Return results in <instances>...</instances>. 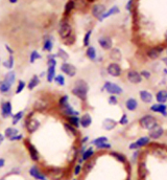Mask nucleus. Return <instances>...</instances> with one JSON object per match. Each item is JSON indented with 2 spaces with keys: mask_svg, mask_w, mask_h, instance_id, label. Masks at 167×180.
<instances>
[{
  "mask_svg": "<svg viewBox=\"0 0 167 180\" xmlns=\"http://www.w3.org/2000/svg\"><path fill=\"white\" fill-rule=\"evenodd\" d=\"M88 92H89V85L85 80L78 79L76 80L73 84V87L71 88V93L77 98L81 101L85 102L88 98Z\"/></svg>",
  "mask_w": 167,
  "mask_h": 180,
  "instance_id": "obj_1",
  "label": "nucleus"
},
{
  "mask_svg": "<svg viewBox=\"0 0 167 180\" xmlns=\"http://www.w3.org/2000/svg\"><path fill=\"white\" fill-rule=\"evenodd\" d=\"M32 115H34V112L29 113L28 115L24 117V128L28 134H34L41 127V121Z\"/></svg>",
  "mask_w": 167,
  "mask_h": 180,
  "instance_id": "obj_2",
  "label": "nucleus"
},
{
  "mask_svg": "<svg viewBox=\"0 0 167 180\" xmlns=\"http://www.w3.org/2000/svg\"><path fill=\"white\" fill-rule=\"evenodd\" d=\"M59 35L63 40V42H64V41H67L68 39L71 38V36H72V27H71V25L68 23L67 20H65V19L61 22V24H60Z\"/></svg>",
  "mask_w": 167,
  "mask_h": 180,
  "instance_id": "obj_3",
  "label": "nucleus"
},
{
  "mask_svg": "<svg viewBox=\"0 0 167 180\" xmlns=\"http://www.w3.org/2000/svg\"><path fill=\"white\" fill-rule=\"evenodd\" d=\"M60 70H61V73L64 74L65 77H73L76 76V72H77V69L73 64L68 62H63L61 66H60Z\"/></svg>",
  "mask_w": 167,
  "mask_h": 180,
  "instance_id": "obj_4",
  "label": "nucleus"
},
{
  "mask_svg": "<svg viewBox=\"0 0 167 180\" xmlns=\"http://www.w3.org/2000/svg\"><path fill=\"white\" fill-rule=\"evenodd\" d=\"M103 89H105L108 93H110L111 95H116V96L122 94V92H123L122 88L120 87L119 85L115 84V83L110 82V81H106L105 84H103Z\"/></svg>",
  "mask_w": 167,
  "mask_h": 180,
  "instance_id": "obj_5",
  "label": "nucleus"
},
{
  "mask_svg": "<svg viewBox=\"0 0 167 180\" xmlns=\"http://www.w3.org/2000/svg\"><path fill=\"white\" fill-rule=\"evenodd\" d=\"M24 145H25V147H26L27 152H28L31 159L35 162H39L40 161V153H39V151H38V149L35 147V145H32L28 139L24 140Z\"/></svg>",
  "mask_w": 167,
  "mask_h": 180,
  "instance_id": "obj_6",
  "label": "nucleus"
},
{
  "mask_svg": "<svg viewBox=\"0 0 167 180\" xmlns=\"http://www.w3.org/2000/svg\"><path fill=\"white\" fill-rule=\"evenodd\" d=\"M28 174L35 180H48V177L38 165H31L28 170Z\"/></svg>",
  "mask_w": 167,
  "mask_h": 180,
  "instance_id": "obj_7",
  "label": "nucleus"
},
{
  "mask_svg": "<svg viewBox=\"0 0 167 180\" xmlns=\"http://www.w3.org/2000/svg\"><path fill=\"white\" fill-rule=\"evenodd\" d=\"M59 110L61 111L62 115L64 117H68V116H79V111H77L70 103L67 104L66 106L59 108Z\"/></svg>",
  "mask_w": 167,
  "mask_h": 180,
  "instance_id": "obj_8",
  "label": "nucleus"
},
{
  "mask_svg": "<svg viewBox=\"0 0 167 180\" xmlns=\"http://www.w3.org/2000/svg\"><path fill=\"white\" fill-rule=\"evenodd\" d=\"M0 108H1V116L3 118H9L13 115V105L10 101H3Z\"/></svg>",
  "mask_w": 167,
  "mask_h": 180,
  "instance_id": "obj_9",
  "label": "nucleus"
},
{
  "mask_svg": "<svg viewBox=\"0 0 167 180\" xmlns=\"http://www.w3.org/2000/svg\"><path fill=\"white\" fill-rule=\"evenodd\" d=\"M141 126L145 129L152 130L154 127L157 126V123H156V120L152 117V115H145L140 120Z\"/></svg>",
  "mask_w": 167,
  "mask_h": 180,
  "instance_id": "obj_10",
  "label": "nucleus"
},
{
  "mask_svg": "<svg viewBox=\"0 0 167 180\" xmlns=\"http://www.w3.org/2000/svg\"><path fill=\"white\" fill-rule=\"evenodd\" d=\"M106 71H108V73L110 74L111 77H118L121 76V73H122L121 67H120V65L116 62L109 64L108 68H106Z\"/></svg>",
  "mask_w": 167,
  "mask_h": 180,
  "instance_id": "obj_11",
  "label": "nucleus"
},
{
  "mask_svg": "<svg viewBox=\"0 0 167 180\" xmlns=\"http://www.w3.org/2000/svg\"><path fill=\"white\" fill-rule=\"evenodd\" d=\"M92 116L90 113H84L83 115L79 116V126L84 129L89 128L92 125Z\"/></svg>",
  "mask_w": 167,
  "mask_h": 180,
  "instance_id": "obj_12",
  "label": "nucleus"
},
{
  "mask_svg": "<svg viewBox=\"0 0 167 180\" xmlns=\"http://www.w3.org/2000/svg\"><path fill=\"white\" fill-rule=\"evenodd\" d=\"M40 83H41V79H40V77L38 76V74H34L31 79H29V81L26 83V88L28 90H34L35 89V88L38 87V86L40 85Z\"/></svg>",
  "mask_w": 167,
  "mask_h": 180,
  "instance_id": "obj_13",
  "label": "nucleus"
},
{
  "mask_svg": "<svg viewBox=\"0 0 167 180\" xmlns=\"http://www.w3.org/2000/svg\"><path fill=\"white\" fill-rule=\"evenodd\" d=\"M98 44L100 45V47L105 50H109V49H112V46H113V42H112V39L109 37H101L98 39Z\"/></svg>",
  "mask_w": 167,
  "mask_h": 180,
  "instance_id": "obj_14",
  "label": "nucleus"
},
{
  "mask_svg": "<svg viewBox=\"0 0 167 180\" xmlns=\"http://www.w3.org/2000/svg\"><path fill=\"white\" fill-rule=\"evenodd\" d=\"M127 80L133 84H139L142 80L141 74L136 70H130L127 72Z\"/></svg>",
  "mask_w": 167,
  "mask_h": 180,
  "instance_id": "obj_15",
  "label": "nucleus"
},
{
  "mask_svg": "<svg viewBox=\"0 0 167 180\" xmlns=\"http://www.w3.org/2000/svg\"><path fill=\"white\" fill-rule=\"evenodd\" d=\"M106 12V7L103 4H95L92 7V15L93 17L99 19Z\"/></svg>",
  "mask_w": 167,
  "mask_h": 180,
  "instance_id": "obj_16",
  "label": "nucleus"
},
{
  "mask_svg": "<svg viewBox=\"0 0 167 180\" xmlns=\"http://www.w3.org/2000/svg\"><path fill=\"white\" fill-rule=\"evenodd\" d=\"M19 130L16 128V127H7V128H5L4 130V133H3V135H4V138H6V139H10V138H13L14 136H16L17 134H19Z\"/></svg>",
  "mask_w": 167,
  "mask_h": 180,
  "instance_id": "obj_17",
  "label": "nucleus"
},
{
  "mask_svg": "<svg viewBox=\"0 0 167 180\" xmlns=\"http://www.w3.org/2000/svg\"><path fill=\"white\" fill-rule=\"evenodd\" d=\"M148 142H149V138L148 137H141V138H139L137 142L131 143L130 149H131V150H136V149L140 148V147H142V146L147 145Z\"/></svg>",
  "mask_w": 167,
  "mask_h": 180,
  "instance_id": "obj_18",
  "label": "nucleus"
},
{
  "mask_svg": "<svg viewBox=\"0 0 167 180\" xmlns=\"http://www.w3.org/2000/svg\"><path fill=\"white\" fill-rule=\"evenodd\" d=\"M24 117H25V112H24L23 110L22 111H18V112L14 113V114L10 116V118H12V125L15 127L16 125H18L21 121L24 120Z\"/></svg>",
  "mask_w": 167,
  "mask_h": 180,
  "instance_id": "obj_19",
  "label": "nucleus"
},
{
  "mask_svg": "<svg viewBox=\"0 0 167 180\" xmlns=\"http://www.w3.org/2000/svg\"><path fill=\"white\" fill-rule=\"evenodd\" d=\"M101 126H102V128L106 130V131H111V130H113L115 127L117 126V121L112 120V118H106V120L102 121Z\"/></svg>",
  "mask_w": 167,
  "mask_h": 180,
  "instance_id": "obj_20",
  "label": "nucleus"
},
{
  "mask_svg": "<svg viewBox=\"0 0 167 180\" xmlns=\"http://www.w3.org/2000/svg\"><path fill=\"white\" fill-rule=\"evenodd\" d=\"M45 73H46L45 77H46V80H47V82L52 83L54 77L56 76V67H50V66H48Z\"/></svg>",
  "mask_w": 167,
  "mask_h": 180,
  "instance_id": "obj_21",
  "label": "nucleus"
},
{
  "mask_svg": "<svg viewBox=\"0 0 167 180\" xmlns=\"http://www.w3.org/2000/svg\"><path fill=\"white\" fill-rule=\"evenodd\" d=\"M94 155V149L92 148V147H89V148H87L86 150L83 152V154L81 155V158L83 161H89L90 159L92 158V156Z\"/></svg>",
  "mask_w": 167,
  "mask_h": 180,
  "instance_id": "obj_22",
  "label": "nucleus"
},
{
  "mask_svg": "<svg viewBox=\"0 0 167 180\" xmlns=\"http://www.w3.org/2000/svg\"><path fill=\"white\" fill-rule=\"evenodd\" d=\"M120 12V10H119V7H117V5H115V7H111L110 10L108 11V12H105V14H103L101 17L98 19L99 21H102V20H105V19H106V18H109V17H111V16H113V15H115V14H118Z\"/></svg>",
  "mask_w": 167,
  "mask_h": 180,
  "instance_id": "obj_23",
  "label": "nucleus"
},
{
  "mask_svg": "<svg viewBox=\"0 0 167 180\" xmlns=\"http://www.w3.org/2000/svg\"><path fill=\"white\" fill-rule=\"evenodd\" d=\"M48 172V175L51 177L52 180H57V178H62V173H63V170L61 169H56V168H52V169H49L47 171Z\"/></svg>",
  "mask_w": 167,
  "mask_h": 180,
  "instance_id": "obj_24",
  "label": "nucleus"
},
{
  "mask_svg": "<svg viewBox=\"0 0 167 180\" xmlns=\"http://www.w3.org/2000/svg\"><path fill=\"white\" fill-rule=\"evenodd\" d=\"M64 128L65 130H66V132L67 133H69L70 135H72V136H74V137H77L78 136V130L77 128H75V127H73V126H71L70 124H68L67 121H65L64 124Z\"/></svg>",
  "mask_w": 167,
  "mask_h": 180,
  "instance_id": "obj_25",
  "label": "nucleus"
},
{
  "mask_svg": "<svg viewBox=\"0 0 167 180\" xmlns=\"http://www.w3.org/2000/svg\"><path fill=\"white\" fill-rule=\"evenodd\" d=\"M74 9H75V1L74 0H69L66 3V5H65V9H64L65 17H68Z\"/></svg>",
  "mask_w": 167,
  "mask_h": 180,
  "instance_id": "obj_26",
  "label": "nucleus"
},
{
  "mask_svg": "<svg viewBox=\"0 0 167 180\" xmlns=\"http://www.w3.org/2000/svg\"><path fill=\"white\" fill-rule=\"evenodd\" d=\"M162 134H163V129L161 128L160 126H158V125L156 127H154L149 132V136L152 138H155V139H157V138H159L160 136H162Z\"/></svg>",
  "mask_w": 167,
  "mask_h": 180,
  "instance_id": "obj_27",
  "label": "nucleus"
},
{
  "mask_svg": "<svg viewBox=\"0 0 167 180\" xmlns=\"http://www.w3.org/2000/svg\"><path fill=\"white\" fill-rule=\"evenodd\" d=\"M12 87L13 86L9 84L6 81H4V80L0 81V93H2V94H7L12 90Z\"/></svg>",
  "mask_w": 167,
  "mask_h": 180,
  "instance_id": "obj_28",
  "label": "nucleus"
},
{
  "mask_svg": "<svg viewBox=\"0 0 167 180\" xmlns=\"http://www.w3.org/2000/svg\"><path fill=\"white\" fill-rule=\"evenodd\" d=\"M125 107H127V109L130 110V111H135L137 109V107H138V102H137L134 98H130L127 99V102H125Z\"/></svg>",
  "mask_w": 167,
  "mask_h": 180,
  "instance_id": "obj_29",
  "label": "nucleus"
},
{
  "mask_svg": "<svg viewBox=\"0 0 167 180\" xmlns=\"http://www.w3.org/2000/svg\"><path fill=\"white\" fill-rule=\"evenodd\" d=\"M3 80L4 81H6L9 84H10V85H14L16 83V72L14 70H10L9 72H6L5 73V76H4V77H3Z\"/></svg>",
  "mask_w": 167,
  "mask_h": 180,
  "instance_id": "obj_30",
  "label": "nucleus"
},
{
  "mask_svg": "<svg viewBox=\"0 0 167 180\" xmlns=\"http://www.w3.org/2000/svg\"><path fill=\"white\" fill-rule=\"evenodd\" d=\"M86 56L88 58L89 60L91 61H96V58H97V52H96V49H95L93 46H88L87 47V50H86Z\"/></svg>",
  "mask_w": 167,
  "mask_h": 180,
  "instance_id": "obj_31",
  "label": "nucleus"
},
{
  "mask_svg": "<svg viewBox=\"0 0 167 180\" xmlns=\"http://www.w3.org/2000/svg\"><path fill=\"white\" fill-rule=\"evenodd\" d=\"M2 66H3L4 68L9 69V70H12L13 67H14V64H15V59H14V55H10L9 58H7L6 60L3 61V62L1 63Z\"/></svg>",
  "mask_w": 167,
  "mask_h": 180,
  "instance_id": "obj_32",
  "label": "nucleus"
},
{
  "mask_svg": "<svg viewBox=\"0 0 167 180\" xmlns=\"http://www.w3.org/2000/svg\"><path fill=\"white\" fill-rule=\"evenodd\" d=\"M53 82L56 83L57 86H60V87H63V86L66 85V77H65L63 73H59V74L56 73Z\"/></svg>",
  "mask_w": 167,
  "mask_h": 180,
  "instance_id": "obj_33",
  "label": "nucleus"
},
{
  "mask_svg": "<svg viewBox=\"0 0 167 180\" xmlns=\"http://www.w3.org/2000/svg\"><path fill=\"white\" fill-rule=\"evenodd\" d=\"M65 120L68 124H70L71 126L75 127V128H79V116H68V117H65Z\"/></svg>",
  "mask_w": 167,
  "mask_h": 180,
  "instance_id": "obj_34",
  "label": "nucleus"
},
{
  "mask_svg": "<svg viewBox=\"0 0 167 180\" xmlns=\"http://www.w3.org/2000/svg\"><path fill=\"white\" fill-rule=\"evenodd\" d=\"M53 48V42L51 40L50 37H48L47 39H45L44 43H43V50L47 51V52H51Z\"/></svg>",
  "mask_w": 167,
  "mask_h": 180,
  "instance_id": "obj_35",
  "label": "nucleus"
},
{
  "mask_svg": "<svg viewBox=\"0 0 167 180\" xmlns=\"http://www.w3.org/2000/svg\"><path fill=\"white\" fill-rule=\"evenodd\" d=\"M56 58L61 59L63 62H67L68 59H69V55H68V52L63 48L57 49V52L56 54Z\"/></svg>",
  "mask_w": 167,
  "mask_h": 180,
  "instance_id": "obj_36",
  "label": "nucleus"
},
{
  "mask_svg": "<svg viewBox=\"0 0 167 180\" xmlns=\"http://www.w3.org/2000/svg\"><path fill=\"white\" fill-rule=\"evenodd\" d=\"M140 99L144 103H150L152 101V93H149L148 91L146 90H142L140 91Z\"/></svg>",
  "mask_w": 167,
  "mask_h": 180,
  "instance_id": "obj_37",
  "label": "nucleus"
},
{
  "mask_svg": "<svg viewBox=\"0 0 167 180\" xmlns=\"http://www.w3.org/2000/svg\"><path fill=\"white\" fill-rule=\"evenodd\" d=\"M150 109L154 112H159V113H163V114L166 115V106L163 104H155L150 107Z\"/></svg>",
  "mask_w": 167,
  "mask_h": 180,
  "instance_id": "obj_38",
  "label": "nucleus"
},
{
  "mask_svg": "<svg viewBox=\"0 0 167 180\" xmlns=\"http://www.w3.org/2000/svg\"><path fill=\"white\" fill-rule=\"evenodd\" d=\"M161 51H162V48H152L147 51V57H148L149 59L155 60L159 57V55H160Z\"/></svg>",
  "mask_w": 167,
  "mask_h": 180,
  "instance_id": "obj_39",
  "label": "nucleus"
},
{
  "mask_svg": "<svg viewBox=\"0 0 167 180\" xmlns=\"http://www.w3.org/2000/svg\"><path fill=\"white\" fill-rule=\"evenodd\" d=\"M25 88H26V82L23 81V80H19L17 82V86H16L15 93L16 94H20L22 91H24Z\"/></svg>",
  "mask_w": 167,
  "mask_h": 180,
  "instance_id": "obj_40",
  "label": "nucleus"
},
{
  "mask_svg": "<svg viewBox=\"0 0 167 180\" xmlns=\"http://www.w3.org/2000/svg\"><path fill=\"white\" fill-rule=\"evenodd\" d=\"M121 51L119 50L118 48H113L111 50V54H110V57L112 60L114 61H120L121 60Z\"/></svg>",
  "mask_w": 167,
  "mask_h": 180,
  "instance_id": "obj_41",
  "label": "nucleus"
},
{
  "mask_svg": "<svg viewBox=\"0 0 167 180\" xmlns=\"http://www.w3.org/2000/svg\"><path fill=\"white\" fill-rule=\"evenodd\" d=\"M156 99H157L158 102L160 103H164V102L167 101V92L165 90H161L156 94Z\"/></svg>",
  "mask_w": 167,
  "mask_h": 180,
  "instance_id": "obj_42",
  "label": "nucleus"
},
{
  "mask_svg": "<svg viewBox=\"0 0 167 180\" xmlns=\"http://www.w3.org/2000/svg\"><path fill=\"white\" fill-rule=\"evenodd\" d=\"M41 58H42V56L39 54V51L37 50H32L31 52V55H29V62L31 63V64H34V63L37 60H40Z\"/></svg>",
  "mask_w": 167,
  "mask_h": 180,
  "instance_id": "obj_43",
  "label": "nucleus"
},
{
  "mask_svg": "<svg viewBox=\"0 0 167 180\" xmlns=\"http://www.w3.org/2000/svg\"><path fill=\"white\" fill-rule=\"evenodd\" d=\"M108 143V137L99 136V137H97V138H95V139L92 140V145L95 146V147H97L98 145H101V143Z\"/></svg>",
  "mask_w": 167,
  "mask_h": 180,
  "instance_id": "obj_44",
  "label": "nucleus"
},
{
  "mask_svg": "<svg viewBox=\"0 0 167 180\" xmlns=\"http://www.w3.org/2000/svg\"><path fill=\"white\" fill-rule=\"evenodd\" d=\"M91 35H92V30L90 29L84 36V42L83 43H84V46H86V47H88L89 44H90V39H91Z\"/></svg>",
  "mask_w": 167,
  "mask_h": 180,
  "instance_id": "obj_45",
  "label": "nucleus"
},
{
  "mask_svg": "<svg viewBox=\"0 0 167 180\" xmlns=\"http://www.w3.org/2000/svg\"><path fill=\"white\" fill-rule=\"evenodd\" d=\"M73 175L74 176H78L81 175V173L83 172V165L81 163H76V165L73 167Z\"/></svg>",
  "mask_w": 167,
  "mask_h": 180,
  "instance_id": "obj_46",
  "label": "nucleus"
},
{
  "mask_svg": "<svg viewBox=\"0 0 167 180\" xmlns=\"http://www.w3.org/2000/svg\"><path fill=\"white\" fill-rule=\"evenodd\" d=\"M57 62L56 58H47V67L50 66V67H56Z\"/></svg>",
  "mask_w": 167,
  "mask_h": 180,
  "instance_id": "obj_47",
  "label": "nucleus"
},
{
  "mask_svg": "<svg viewBox=\"0 0 167 180\" xmlns=\"http://www.w3.org/2000/svg\"><path fill=\"white\" fill-rule=\"evenodd\" d=\"M109 104L112 105V106H114V105H117L118 104V99H117L116 95H110L109 96V99H108Z\"/></svg>",
  "mask_w": 167,
  "mask_h": 180,
  "instance_id": "obj_48",
  "label": "nucleus"
},
{
  "mask_svg": "<svg viewBox=\"0 0 167 180\" xmlns=\"http://www.w3.org/2000/svg\"><path fill=\"white\" fill-rule=\"evenodd\" d=\"M24 139V136L21 133H19V134H17L16 136H14L13 138H10V142H21V140Z\"/></svg>",
  "mask_w": 167,
  "mask_h": 180,
  "instance_id": "obj_49",
  "label": "nucleus"
},
{
  "mask_svg": "<svg viewBox=\"0 0 167 180\" xmlns=\"http://www.w3.org/2000/svg\"><path fill=\"white\" fill-rule=\"evenodd\" d=\"M96 148L99 149V150H106V149L111 148V145L109 143H101V145H98Z\"/></svg>",
  "mask_w": 167,
  "mask_h": 180,
  "instance_id": "obj_50",
  "label": "nucleus"
},
{
  "mask_svg": "<svg viewBox=\"0 0 167 180\" xmlns=\"http://www.w3.org/2000/svg\"><path fill=\"white\" fill-rule=\"evenodd\" d=\"M127 123H128L127 115V114H123V115L121 116V118H120L119 124H120V125H127Z\"/></svg>",
  "mask_w": 167,
  "mask_h": 180,
  "instance_id": "obj_51",
  "label": "nucleus"
},
{
  "mask_svg": "<svg viewBox=\"0 0 167 180\" xmlns=\"http://www.w3.org/2000/svg\"><path fill=\"white\" fill-rule=\"evenodd\" d=\"M113 155L118 160H120V161H122V162L125 161V156H124V155H122V154H120V153H113Z\"/></svg>",
  "mask_w": 167,
  "mask_h": 180,
  "instance_id": "obj_52",
  "label": "nucleus"
},
{
  "mask_svg": "<svg viewBox=\"0 0 167 180\" xmlns=\"http://www.w3.org/2000/svg\"><path fill=\"white\" fill-rule=\"evenodd\" d=\"M140 74L142 77H144L145 79H148V77H150V72H148L147 70H143Z\"/></svg>",
  "mask_w": 167,
  "mask_h": 180,
  "instance_id": "obj_53",
  "label": "nucleus"
},
{
  "mask_svg": "<svg viewBox=\"0 0 167 180\" xmlns=\"http://www.w3.org/2000/svg\"><path fill=\"white\" fill-rule=\"evenodd\" d=\"M89 140L88 136H84L83 138H81V146H85L87 143V142Z\"/></svg>",
  "mask_w": 167,
  "mask_h": 180,
  "instance_id": "obj_54",
  "label": "nucleus"
},
{
  "mask_svg": "<svg viewBox=\"0 0 167 180\" xmlns=\"http://www.w3.org/2000/svg\"><path fill=\"white\" fill-rule=\"evenodd\" d=\"M133 2H134V0H130V1L127 2V11H131V10H132Z\"/></svg>",
  "mask_w": 167,
  "mask_h": 180,
  "instance_id": "obj_55",
  "label": "nucleus"
},
{
  "mask_svg": "<svg viewBox=\"0 0 167 180\" xmlns=\"http://www.w3.org/2000/svg\"><path fill=\"white\" fill-rule=\"evenodd\" d=\"M5 49H6V50H7V52H9L10 55H14V50H13L12 48L10 47L9 45H7V44H6V45H5Z\"/></svg>",
  "mask_w": 167,
  "mask_h": 180,
  "instance_id": "obj_56",
  "label": "nucleus"
},
{
  "mask_svg": "<svg viewBox=\"0 0 167 180\" xmlns=\"http://www.w3.org/2000/svg\"><path fill=\"white\" fill-rule=\"evenodd\" d=\"M4 165H5V159L1 157V158H0V169L4 168Z\"/></svg>",
  "mask_w": 167,
  "mask_h": 180,
  "instance_id": "obj_57",
  "label": "nucleus"
},
{
  "mask_svg": "<svg viewBox=\"0 0 167 180\" xmlns=\"http://www.w3.org/2000/svg\"><path fill=\"white\" fill-rule=\"evenodd\" d=\"M3 142H4V135L0 133V146H1L2 143H3Z\"/></svg>",
  "mask_w": 167,
  "mask_h": 180,
  "instance_id": "obj_58",
  "label": "nucleus"
},
{
  "mask_svg": "<svg viewBox=\"0 0 167 180\" xmlns=\"http://www.w3.org/2000/svg\"><path fill=\"white\" fill-rule=\"evenodd\" d=\"M9 1L10 2V3H17V2H18V0H9Z\"/></svg>",
  "mask_w": 167,
  "mask_h": 180,
  "instance_id": "obj_59",
  "label": "nucleus"
},
{
  "mask_svg": "<svg viewBox=\"0 0 167 180\" xmlns=\"http://www.w3.org/2000/svg\"><path fill=\"white\" fill-rule=\"evenodd\" d=\"M0 180H5V177H2V178H0Z\"/></svg>",
  "mask_w": 167,
  "mask_h": 180,
  "instance_id": "obj_60",
  "label": "nucleus"
},
{
  "mask_svg": "<svg viewBox=\"0 0 167 180\" xmlns=\"http://www.w3.org/2000/svg\"><path fill=\"white\" fill-rule=\"evenodd\" d=\"M87 1H89V2H93L94 0H87Z\"/></svg>",
  "mask_w": 167,
  "mask_h": 180,
  "instance_id": "obj_61",
  "label": "nucleus"
},
{
  "mask_svg": "<svg viewBox=\"0 0 167 180\" xmlns=\"http://www.w3.org/2000/svg\"><path fill=\"white\" fill-rule=\"evenodd\" d=\"M165 39L167 40V32H166V34H165Z\"/></svg>",
  "mask_w": 167,
  "mask_h": 180,
  "instance_id": "obj_62",
  "label": "nucleus"
},
{
  "mask_svg": "<svg viewBox=\"0 0 167 180\" xmlns=\"http://www.w3.org/2000/svg\"><path fill=\"white\" fill-rule=\"evenodd\" d=\"M0 66H1V59H0Z\"/></svg>",
  "mask_w": 167,
  "mask_h": 180,
  "instance_id": "obj_63",
  "label": "nucleus"
},
{
  "mask_svg": "<svg viewBox=\"0 0 167 180\" xmlns=\"http://www.w3.org/2000/svg\"><path fill=\"white\" fill-rule=\"evenodd\" d=\"M72 180H77V179H76V178H73Z\"/></svg>",
  "mask_w": 167,
  "mask_h": 180,
  "instance_id": "obj_64",
  "label": "nucleus"
}]
</instances>
